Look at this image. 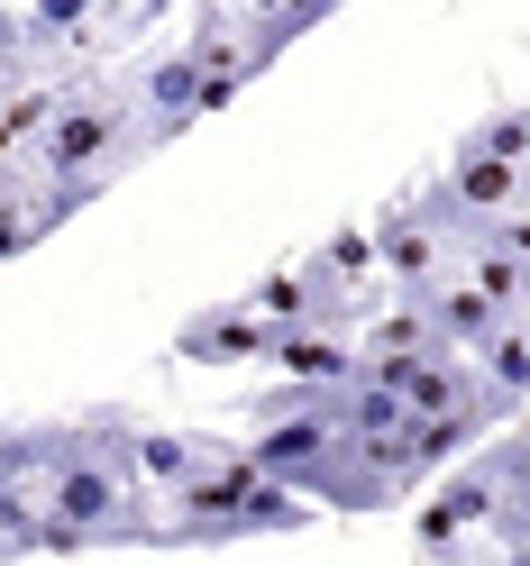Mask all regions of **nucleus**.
I'll return each instance as SVG.
<instances>
[{"label":"nucleus","mask_w":530,"mask_h":566,"mask_svg":"<svg viewBox=\"0 0 530 566\" xmlns=\"http://www.w3.org/2000/svg\"><path fill=\"white\" fill-rule=\"evenodd\" d=\"M311 503L284 484H266L247 457L229 448L220 467H210L193 493H174L165 503V530H156V548H220V539H274V530H302Z\"/></svg>","instance_id":"f257e3e1"},{"label":"nucleus","mask_w":530,"mask_h":566,"mask_svg":"<svg viewBox=\"0 0 530 566\" xmlns=\"http://www.w3.org/2000/svg\"><path fill=\"white\" fill-rule=\"evenodd\" d=\"M38 165H46V184H101L111 192L137 165V101H128V83H64L55 119L38 137Z\"/></svg>","instance_id":"f03ea898"},{"label":"nucleus","mask_w":530,"mask_h":566,"mask_svg":"<svg viewBox=\"0 0 530 566\" xmlns=\"http://www.w3.org/2000/svg\"><path fill=\"white\" fill-rule=\"evenodd\" d=\"M493 493H503V439H485L467 467H448V484L420 503V521H412V539L430 548V557H448L467 530H493Z\"/></svg>","instance_id":"7ed1b4c3"},{"label":"nucleus","mask_w":530,"mask_h":566,"mask_svg":"<svg viewBox=\"0 0 530 566\" xmlns=\"http://www.w3.org/2000/svg\"><path fill=\"white\" fill-rule=\"evenodd\" d=\"M274 338H284V329L238 293V302L193 311V321L174 329V357H184V366H257V357H266V366H274Z\"/></svg>","instance_id":"20e7f679"},{"label":"nucleus","mask_w":530,"mask_h":566,"mask_svg":"<svg viewBox=\"0 0 530 566\" xmlns=\"http://www.w3.org/2000/svg\"><path fill=\"white\" fill-rule=\"evenodd\" d=\"M375 265L394 274V293H430V283H448V238L403 201V210L375 220Z\"/></svg>","instance_id":"39448f33"},{"label":"nucleus","mask_w":530,"mask_h":566,"mask_svg":"<svg viewBox=\"0 0 530 566\" xmlns=\"http://www.w3.org/2000/svg\"><path fill=\"white\" fill-rule=\"evenodd\" d=\"M412 302L430 311V329H439V347H448V357H485V347H493V329H503V311H493V302H485L457 265H448V283H430V293H412Z\"/></svg>","instance_id":"423d86ee"},{"label":"nucleus","mask_w":530,"mask_h":566,"mask_svg":"<svg viewBox=\"0 0 530 566\" xmlns=\"http://www.w3.org/2000/svg\"><path fill=\"white\" fill-rule=\"evenodd\" d=\"M274 366H284L293 384H311V394H339V384H357V347L321 338V329H284L274 338Z\"/></svg>","instance_id":"0eeeda50"},{"label":"nucleus","mask_w":530,"mask_h":566,"mask_svg":"<svg viewBox=\"0 0 530 566\" xmlns=\"http://www.w3.org/2000/svg\"><path fill=\"white\" fill-rule=\"evenodd\" d=\"M321 19H330V0H293V10H238V46H247V74H266V64L284 55L293 38H311Z\"/></svg>","instance_id":"6e6552de"},{"label":"nucleus","mask_w":530,"mask_h":566,"mask_svg":"<svg viewBox=\"0 0 530 566\" xmlns=\"http://www.w3.org/2000/svg\"><path fill=\"white\" fill-rule=\"evenodd\" d=\"M457 156H485V165H530V101H493V111L457 137Z\"/></svg>","instance_id":"1a4fd4ad"},{"label":"nucleus","mask_w":530,"mask_h":566,"mask_svg":"<svg viewBox=\"0 0 530 566\" xmlns=\"http://www.w3.org/2000/svg\"><path fill=\"white\" fill-rule=\"evenodd\" d=\"M493 539L530 557V439H503V493H493Z\"/></svg>","instance_id":"9d476101"},{"label":"nucleus","mask_w":530,"mask_h":566,"mask_svg":"<svg viewBox=\"0 0 530 566\" xmlns=\"http://www.w3.org/2000/svg\"><path fill=\"white\" fill-rule=\"evenodd\" d=\"M476 375H485V384H493V394H503L512 411L530 402V311H521V321H503V329H493V347L476 357Z\"/></svg>","instance_id":"9b49d317"},{"label":"nucleus","mask_w":530,"mask_h":566,"mask_svg":"<svg viewBox=\"0 0 530 566\" xmlns=\"http://www.w3.org/2000/svg\"><path fill=\"white\" fill-rule=\"evenodd\" d=\"M38 238H46V210L19 184H0V256H19V247H38Z\"/></svg>","instance_id":"f8f14e48"},{"label":"nucleus","mask_w":530,"mask_h":566,"mask_svg":"<svg viewBox=\"0 0 530 566\" xmlns=\"http://www.w3.org/2000/svg\"><path fill=\"white\" fill-rule=\"evenodd\" d=\"M28 55H38V38H28V19H19V10H0V101L19 92V64H28Z\"/></svg>","instance_id":"ddd939ff"}]
</instances>
